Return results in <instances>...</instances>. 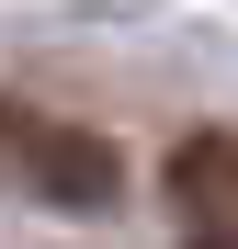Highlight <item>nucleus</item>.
I'll return each mask as SVG.
<instances>
[{
  "instance_id": "nucleus-1",
  "label": "nucleus",
  "mask_w": 238,
  "mask_h": 249,
  "mask_svg": "<svg viewBox=\"0 0 238 249\" xmlns=\"http://www.w3.org/2000/svg\"><path fill=\"white\" fill-rule=\"evenodd\" d=\"M170 215L193 227V249H238V136H182L170 147Z\"/></svg>"
},
{
  "instance_id": "nucleus-2",
  "label": "nucleus",
  "mask_w": 238,
  "mask_h": 249,
  "mask_svg": "<svg viewBox=\"0 0 238 249\" xmlns=\"http://www.w3.org/2000/svg\"><path fill=\"white\" fill-rule=\"evenodd\" d=\"M0 136H12V147H23V170L46 181V193H68V204H102V193H113V159H102V136H79V124L0 113Z\"/></svg>"
}]
</instances>
